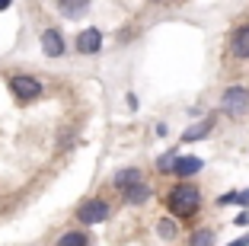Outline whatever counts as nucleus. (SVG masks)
Instances as JSON below:
<instances>
[{"mask_svg":"<svg viewBox=\"0 0 249 246\" xmlns=\"http://www.w3.org/2000/svg\"><path fill=\"white\" fill-rule=\"evenodd\" d=\"M166 208L173 221H189L201 208V192L195 186H189V182H179V186H173L166 192Z\"/></svg>","mask_w":249,"mask_h":246,"instance_id":"nucleus-1","label":"nucleus"},{"mask_svg":"<svg viewBox=\"0 0 249 246\" xmlns=\"http://www.w3.org/2000/svg\"><path fill=\"white\" fill-rule=\"evenodd\" d=\"M7 87L19 102H32V99H38V96L45 93V87L36 77H29V74H13V77L7 80Z\"/></svg>","mask_w":249,"mask_h":246,"instance_id":"nucleus-2","label":"nucleus"},{"mask_svg":"<svg viewBox=\"0 0 249 246\" xmlns=\"http://www.w3.org/2000/svg\"><path fill=\"white\" fill-rule=\"evenodd\" d=\"M227 51H230V58H236V61H249V22H243V26H236L230 32Z\"/></svg>","mask_w":249,"mask_h":246,"instance_id":"nucleus-5","label":"nucleus"},{"mask_svg":"<svg viewBox=\"0 0 249 246\" xmlns=\"http://www.w3.org/2000/svg\"><path fill=\"white\" fill-rule=\"evenodd\" d=\"M42 51L48 55V58H61V55L67 51L64 36H61L58 29H45V32H42Z\"/></svg>","mask_w":249,"mask_h":246,"instance_id":"nucleus-7","label":"nucleus"},{"mask_svg":"<svg viewBox=\"0 0 249 246\" xmlns=\"http://www.w3.org/2000/svg\"><path fill=\"white\" fill-rule=\"evenodd\" d=\"M150 195H154V192H150V186H147V182H141V186H134V189H128V192H124V202H128V205H144V202H150Z\"/></svg>","mask_w":249,"mask_h":246,"instance_id":"nucleus-12","label":"nucleus"},{"mask_svg":"<svg viewBox=\"0 0 249 246\" xmlns=\"http://www.w3.org/2000/svg\"><path fill=\"white\" fill-rule=\"evenodd\" d=\"M141 176H144V173H141L138 167H124V170H118V173L112 176V186L122 189V192H128V189H134V186H141V182H144Z\"/></svg>","mask_w":249,"mask_h":246,"instance_id":"nucleus-8","label":"nucleus"},{"mask_svg":"<svg viewBox=\"0 0 249 246\" xmlns=\"http://www.w3.org/2000/svg\"><path fill=\"white\" fill-rule=\"evenodd\" d=\"M233 205H243V208H249V189L236 192V202H233Z\"/></svg>","mask_w":249,"mask_h":246,"instance_id":"nucleus-18","label":"nucleus"},{"mask_svg":"<svg viewBox=\"0 0 249 246\" xmlns=\"http://www.w3.org/2000/svg\"><path fill=\"white\" fill-rule=\"evenodd\" d=\"M233 202H236V192H224V195L217 198V205H220V208H227V205H233Z\"/></svg>","mask_w":249,"mask_h":246,"instance_id":"nucleus-17","label":"nucleus"},{"mask_svg":"<svg viewBox=\"0 0 249 246\" xmlns=\"http://www.w3.org/2000/svg\"><path fill=\"white\" fill-rule=\"evenodd\" d=\"M109 214H112V208H109V202L106 198H87V202L77 208V221L80 224H103V221H109Z\"/></svg>","mask_w":249,"mask_h":246,"instance_id":"nucleus-3","label":"nucleus"},{"mask_svg":"<svg viewBox=\"0 0 249 246\" xmlns=\"http://www.w3.org/2000/svg\"><path fill=\"white\" fill-rule=\"evenodd\" d=\"M176 160H179V151H176V147H173V151H166L160 160H157V173H160V176H169L173 170H176Z\"/></svg>","mask_w":249,"mask_h":246,"instance_id":"nucleus-13","label":"nucleus"},{"mask_svg":"<svg viewBox=\"0 0 249 246\" xmlns=\"http://www.w3.org/2000/svg\"><path fill=\"white\" fill-rule=\"evenodd\" d=\"M227 246H249V233H243L240 240H233V243H227Z\"/></svg>","mask_w":249,"mask_h":246,"instance_id":"nucleus-20","label":"nucleus"},{"mask_svg":"<svg viewBox=\"0 0 249 246\" xmlns=\"http://www.w3.org/2000/svg\"><path fill=\"white\" fill-rule=\"evenodd\" d=\"M54 246H89V237L83 230H67Z\"/></svg>","mask_w":249,"mask_h":246,"instance_id":"nucleus-15","label":"nucleus"},{"mask_svg":"<svg viewBox=\"0 0 249 246\" xmlns=\"http://www.w3.org/2000/svg\"><path fill=\"white\" fill-rule=\"evenodd\" d=\"M211 128H214V118H205V122H195L192 128H185V131H182V144H192V141L205 138V134H208Z\"/></svg>","mask_w":249,"mask_h":246,"instance_id":"nucleus-10","label":"nucleus"},{"mask_svg":"<svg viewBox=\"0 0 249 246\" xmlns=\"http://www.w3.org/2000/svg\"><path fill=\"white\" fill-rule=\"evenodd\" d=\"M220 109L227 115H243L249 109V90L246 87H227L224 96H220Z\"/></svg>","mask_w":249,"mask_h":246,"instance_id":"nucleus-4","label":"nucleus"},{"mask_svg":"<svg viewBox=\"0 0 249 246\" xmlns=\"http://www.w3.org/2000/svg\"><path fill=\"white\" fill-rule=\"evenodd\" d=\"M233 224H236V227H246V224H249V214H246V211H240V214H236V221H233Z\"/></svg>","mask_w":249,"mask_h":246,"instance_id":"nucleus-19","label":"nucleus"},{"mask_svg":"<svg viewBox=\"0 0 249 246\" xmlns=\"http://www.w3.org/2000/svg\"><path fill=\"white\" fill-rule=\"evenodd\" d=\"M7 7H10V0H0V13H3Z\"/></svg>","mask_w":249,"mask_h":246,"instance_id":"nucleus-21","label":"nucleus"},{"mask_svg":"<svg viewBox=\"0 0 249 246\" xmlns=\"http://www.w3.org/2000/svg\"><path fill=\"white\" fill-rule=\"evenodd\" d=\"M201 167H205V163H201V157H182V153H179L176 170H173V173H176L179 179H189V176L201 173Z\"/></svg>","mask_w":249,"mask_h":246,"instance_id":"nucleus-9","label":"nucleus"},{"mask_svg":"<svg viewBox=\"0 0 249 246\" xmlns=\"http://www.w3.org/2000/svg\"><path fill=\"white\" fill-rule=\"evenodd\" d=\"M87 10H89L87 0H73V3H71V0H61V3H58V13H64L67 19H80Z\"/></svg>","mask_w":249,"mask_h":246,"instance_id":"nucleus-11","label":"nucleus"},{"mask_svg":"<svg viewBox=\"0 0 249 246\" xmlns=\"http://www.w3.org/2000/svg\"><path fill=\"white\" fill-rule=\"evenodd\" d=\"M157 233H160L163 240H176L179 237V221H173V217H160V221H157Z\"/></svg>","mask_w":249,"mask_h":246,"instance_id":"nucleus-14","label":"nucleus"},{"mask_svg":"<svg viewBox=\"0 0 249 246\" xmlns=\"http://www.w3.org/2000/svg\"><path fill=\"white\" fill-rule=\"evenodd\" d=\"M73 48L80 51V55H99V48H103V32L99 29H83L80 36L73 38Z\"/></svg>","mask_w":249,"mask_h":246,"instance_id":"nucleus-6","label":"nucleus"},{"mask_svg":"<svg viewBox=\"0 0 249 246\" xmlns=\"http://www.w3.org/2000/svg\"><path fill=\"white\" fill-rule=\"evenodd\" d=\"M189 246H214V230L211 227H201L189 237Z\"/></svg>","mask_w":249,"mask_h":246,"instance_id":"nucleus-16","label":"nucleus"}]
</instances>
